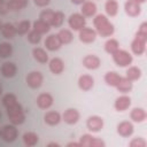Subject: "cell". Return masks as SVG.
<instances>
[{"label":"cell","mask_w":147,"mask_h":147,"mask_svg":"<svg viewBox=\"0 0 147 147\" xmlns=\"http://www.w3.org/2000/svg\"><path fill=\"white\" fill-rule=\"evenodd\" d=\"M117 132L122 136V137H130L133 133V125L130 122H121L117 125Z\"/></svg>","instance_id":"cell-20"},{"label":"cell","mask_w":147,"mask_h":147,"mask_svg":"<svg viewBox=\"0 0 147 147\" xmlns=\"http://www.w3.org/2000/svg\"><path fill=\"white\" fill-rule=\"evenodd\" d=\"M17 134H18V131L14 124H11V125L7 124L0 130V136H1L2 140L6 142H13L17 138Z\"/></svg>","instance_id":"cell-4"},{"label":"cell","mask_w":147,"mask_h":147,"mask_svg":"<svg viewBox=\"0 0 147 147\" xmlns=\"http://www.w3.org/2000/svg\"><path fill=\"white\" fill-rule=\"evenodd\" d=\"M141 77V70L138 67H130L126 70V78L129 80H137Z\"/></svg>","instance_id":"cell-34"},{"label":"cell","mask_w":147,"mask_h":147,"mask_svg":"<svg viewBox=\"0 0 147 147\" xmlns=\"http://www.w3.org/2000/svg\"><path fill=\"white\" fill-rule=\"evenodd\" d=\"M15 102H17V98H16V95L13 94V93H7V94H5L3 98H2V105H3L6 108L9 107V106H11V105H14Z\"/></svg>","instance_id":"cell-38"},{"label":"cell","mask_w":147,"mask_h":147,"mask_svg":"<svg viewBox=\"0 0 147 147\" xmlns=\"http://www.w3.org/2000/svg\"><path fill=\"white\" fill-rule=\"evenodd\" d=\"M48 67H49V70L54 74V75H60L63 72L64 70V63L61 59L59 57H53L49 63H48Z\"/></svg>","instance_id":"cell-18"},{"label":"cell","mask_w":147,"mask_h":147,"mask_svg":"<svg viewBox=\"0 0 147 147\" xmlns=\"http://www.w3.org/2000/svg\"><path fill=\"white\" fill-rule=\"evenodd\" d=\"M62 117H63V121L67 124L72 125V124H76L78 122V119H79V113L76 109H74V108H69V109H67L63 113V116Z\"/></svg>","instance_id":"cell-16"},{"label":"cell","mask_w":147,"mask_h":147,"mask_svg":"<svg viewBox=\"0 0 147 147\" xmlns=\"http://www.w3.org/2000/svg\"><path fill=\"white\" fill-rule=\"evenodd\" d=\"M44 119L45 122L51 125V126H54V125H57L61 121V115L57 113V111H54V110H51V111H47L44 116Z\"/></svg>","instance_id":"cell-22"},{"label":"cell","mask_w":147,"mask_h":147,"mask_svg":"<svg viewBox=\"0 0 147 147\" xmlns=\"http://www.w3.org/2000/svg\"><path fill=\"white\" fill-rule=\"evenodd\" d=\"M79 144H80V146H84V147H105V142L101 139L93 137L91 134L82 136Z\"/></svg>","instance_id":"cell-6"},{"label":"cell","mask_w":147,"mask_h":147,"mask_svg":"<svg viewBox=\"0 0 147 147\" xmlns=\"http://www.w3.org/2000/svg\"><path fill=\"white\" fill-rule=\"evenodd\" d=\"M116 88L122 92V93H127L132 90V83L131 80H129L127 78H123L121 77V80L118 82V84L116 85Z\"/></svg>","instance_id":"cell-30"},{"label":"cell","mask_w":147,"mask_h":147,"mask_svg":"<svg viewBox=\"0 0 147 147\" xmlns=\"http://www.w3.org/2000/svg\"><path fill=\"white\" fill-rule=\"evenodd\" d=\"M6 109H7L8 118H9V121L11 122V124H14V125H20V124H22V123L24 122V119H25V114H24L23 107H22L18 102H15L14 105L7 107Z\"/></svg>","instance_id":"cell-2"},{"label":"cell","mask_w":147,"mask_h":147,"mask_svg":"<svg viewBox=\"0 0 147 147\" xmlns=\"http://www.w3.org/2000/svg\"><path fill=\"white\" fill-rule=\"evenodd\" d=\"M13 53V46L9 42H0V57L1 59H7Z\"/></svg>","instance_id":"cell-32"},{"label":"cell","mask_w":147,"mask_h":147,"mask_svg":"<svg viewBox=\"0 0 147 147\" xmlns=\"http://www.w3.org/2000/svg\"><path fill=\"white\" fill-rule=\"evenodd\" d=\"M68 24L69 26L75 30V31H79L80 29H83L86 24V21L84 18V16L82 14H78V13H74L69 16V20H68Z\"/></svg>","instance_id":"cell-5"},{"label":"cell","mask_w":147,"mask_h":147,"mask_svg":"<svg viewBox=\"0 0 147 147\" xmlns=\"http://www.w3.org/2000/svg\"><path fill=\"white\" fill-rule=\"evenodd\" d=\"M42 75L40 71H31L26 76V84L31 88H39L42 84Z\"/></svg>","instance_id":"cell-7"},{"label":"cell","mask_w":147,"mask_h":147,"mask_svg":"<svg viewBox=\"0 0 147 147\" xmlns=\"http://www.w3.org/2000/svg\"><path fill=\"white\" fill-rule=\"evenodd\" d=\"M2 1H3V0H0V2H2Z\"/></svg>","instance_id":"cell-52"},{"label":"cell","mask_w":147,"mask_h":147,"mask_svg":"<svg viewBox=\"0 0 147 147\" xmlns=\"http://www.w3.org/2000/svg\"><path fill=\"white\" fill-rule=\"evenodd\" d=\"M28 40H29L31 44H33V45L39 44V42H40V40H41V34H40V33H38L37 31L32 30V31H30V32H29V34H28Z\"/></svg>","instance_id":"cell-39"},{"label":"cell","mask_w":147,"mask_h":147,"mask_svg":"<svg viewBox=\"0 0 147 147\" xmlns=\"http://www.w3.org/2000/svg\"><path fill=\"white\" fill-rule=\"evenodd\" d=\"M93 24L96 29V32L101 36V37H109L114 33V25L113 23H110L108 21V18L102 15V14H99L94 17L93 20Z\"/></svg>","instance_id":"cell-1"},{"label":"cell","mask_w":147,"mask_h":147,"mask_svg":"<svg viewBox=\"0 0 147 147\" xmlns=\"http://www.w3.org/2000/svg\"><path fill=\"white\" fill-rule=\"evenodd\" d=\"M105 9L106 13L109 16H115L118 11V3L116 0H107L105 3Z\"/></svg>","instance_id":"cell-31"},{"label":"cell","mask_w":147,"mask_h":147,"mask_svg":"<svg viewBox=\"0 0 147 147\" xmlns=\"http://www.w3.org/2000/svg\"><path fill=\"white\" fill-rule=\"evenodd\" d=\"M30 28H31L30 21H26V20L21 21L17 24V26H16V33H18V34H25V33L29 32Z\"/></svg>","instance_id":"cell-36"},{"label":"cell","mask_w":147,"mask_h":147,"mask_svg":"<svg viewBox=\"0 0 147 147\" xmlns=\"http://www.w3.org/2000/svg\"><path fill=\"white\" fill-rule=\"evenodd\" d=\"M119 80H121V76L115 71H108L105 75V82L109 86H115L116 87V85L118 84Z\"/></svg>","instance_id":"cell-28"},{"label":"cell","mask_w":147,"mask_h":147,"mask_svg":"<svg viewBox=\"0 0 147 147\" xmlns=\"http://www.w3.org/2000/svg\"><path fill=\"white\" fill-rule=\"evenodd\" d=\"M131 105V99L127 95H122L118 96L115 101V109L117 111H124L126 110Z\"/></svg>","instance_id":"cell-19"},{"label":"cell","mask_w":147,"mask_h":147,"mask_svg":"<svg viewBox=\"0 0 147 147\" xmlns=\"http://www.w3.org/2000/svg\"><path fill=\"white\" fill-rule=\"evenodd\" d=\"M2 28V23H1V21H0V29Z\"/></svg>","instance_id":"cell-50"},{"label":"cell","mask_w":147,"mask_h":147,"mask_svg":"<svg viewBox=\"0 0 147 147\" xmlns=\"http://www.w3.org/2000/svg\"><path fill=\"white\" fill-rule=\"evenodd\" d=\"M79 40L85 42V44H90V42H93L96 38V31L91 29V28H83L79 30Z\"/></svg>","instance_id":"cell-8"},{"label":"cell","mask_w":147,"mask_h":147,"mask_svg":"<svg viewBox=\"0 0 147 147\" xmlns=\"http://www.w3.org/2000/svg\"><path fill=\"white\" fill-rule=\"evenodd\" d=\"M61 41L57 37V34H49L46 39H45V46L48 51L51 52H54V51H57L60 47H61Z\"/></svg>","instance_id":"cell-14"},{"label":"cell","mask_w":147,"mask_h":147,"mask_svg":"<svg viewBox=\"0 0 147 147\" xmlns=\"http://www.w3.org/2000/svg\"><path fill=\"white\" fill-rule=\"evenodd\" d=\"M146 40L145 38L138 37L136 36V38L133 39L132 44H131V49L136 55H141L145 52V47H146Z\"/></svg>","instance_id":"cell-10"},{"label":"cell","mask_w":147,"mask_h":147,"mask_svg":"<svg viewBox=\"0 0 147 147\" xmlns=\"http://www.w3.org/2000/svg\"><path fill=\"white\" fill-rule=\"evenodd\" d=\"M118 41L116 40V39H109V40H107L106 41V44H105V49H106V52L107 53H109V54H113L114 52H116L117 49H118Z\"/></svg>","instance_id":"cell-37"},{"label":"cell","mask_w":147,"mask_h":147,"mask_svg":"<svg viewBox=\"0 0 147 147\" xmlns=\"http://www.w3.org/2000/svg\"><path fill=\"white\" fill-rule=\"evenodd\" d=\"M136 36L147 39V23H142L140 25V28H139V30H138V32H137Z\"/></svg>","instance_id":"cell-42"},{"label":"cell","mask_w":147,"mask_h":147,"mask_svg":"<svg viewBox=\"0 0 147 147\" xmlns=\"http://www.w3.org/2000/svg\"><path fill=\"white\" fill-rule=\"evenodd\" d=\"M82 15L83 16H87V17H91L93 16L95 13H96V5L92 1H85L82 3Z\"/></svg>","instance_id":"cell-21"},{"label":"cell","mask_w":147,"mask_h":147,"mask_svg":"<svg viewBox=\"0 0 147 147\" xmlns=\"http://www.w3.org/2000/svg\"><path fill=\"white\" fill-rule=\"evenodd\" d=\"M1 33L6 39H11L16 34V26L11 23H5V24H2Z\"/></svg>","instance_id":"cell-23"},{"label":"cell","mask_w":147,"mask_h":147,"mask_svg":"<svg viewBox=\"0 0 147 147\" xmlns=\"http://www.w3.org/2000/svg\"><path fill=\"white\" fill-rule=\"evenodd\" d=\"M70 1L75 5H82L83 2H85V0H70Z\"/></svg>","instance_id":"cell-45"},{"label":"cell","mask_w":147,"mask_h":147,"mask_svg":"<svg viewBox=\"0 0 147 147\" xmlns=\"http://www.w3.org/2000/svg\"><path fill=\"white\" fill-rule=\"evenodd\" d=\"M83 64L86 69H90V70H94V69H98L101 64V60L96 56V55H86L84 59H83Z\"/></svg>","instance_id":"cell-11"},{"label":"cell","mask_w":147,"mask_h":147,"mask_svg":"<svg viewBox=\"0 0 147 147\" xmlns=\"http://www.w3.org/2000/svg\"><path fill=\"white\" fill-rule=\"evenodd\" d=\"M134 1H137V2H139V3H140V2H145L146 0H134Z\"/></svg>","instance_id":"cell-48"},{"label":"cell","mask_w":147,"mask_h":147,"mask_svg":"<svg viewBox=\"0 0 147 147\" xmlns=\"http://www.w3.org/2000/svg\"><path fill=\"white\" fill-rule=\"evenodd\" d=\"M0 117H1V111H0Z\"/></svg>","instance_id":"cell-51"},{"label":"cell","mask_w":147,"mask_h":147,"mask_svg":"<svg viewBox=\"0 0 147 147\" xmlns=\"http://www.w3.org/2000/svg\"><path fill=\"white\" fill-rule=\"evenodd\" d=\"M49 29H51V25L42 20H37L33 22V30L37 31L38 33H40L41 36L47 33L49 31Z\"/></svg>","instance_id":"cell-25"},{"label":"cell","mask_w":147,"mask_h":147,"mask_svg":"<svg viewBox=\"0 0 147 147\" xmlns=\"http://www.w3.org/2000/svg\"><path fill=\"white\" fill-rule=\"evenodd\" d=\"M1 75L6 78H11L16 75V71H17V68H16V64L14 62H3L2 65H1Z\"/></svg>","instance_id":"cell-12"},{"label":"cell","mask_w":147,"mask_h":147,"mask_svg":"<svg viewBox=\"0 0 147 147\" xmlns=\"http://www.w3.org/2000/svg\"><path fill=\"white\" fill-rule=\"evenodd\" d=\"M67 146L68 147H71V146H80V144L79 142H69Z\"/></svg>","instance_id":"cell-46"},{"label":"cell","mask_w":147,"mask_h":147,"mask_svg":"<svg viewBox=\"0 0 147 147\" xmlns=\"http://www.w3.org/2000/svg\"><path fill=\"white\" fill-rule=\"evenodd\" d=\"M124 9H125L126 14H127L129 16H132V17L138 16V15L140 14V11H141V8H140L139 2H137V1H134V0H127V1L125 2Z\"/></svg>","instance_id":"cell-13"},{"label":"cell","mask_w":147,"mask_h":147,"mask_svg":"<svg viewBox=\"0 0 147 147\" xmlns=\"http://www.w3.org/2000/svg\"><path fill=\"white\" fill-rule=\"evenodd\" d=\"M130 147H146V141L141 138H134L130 142Z\"/></svg>","instance_id":"cell-41"},{"label":"cell","mask_w":147,"mask_h":147,"mask_svg":"<svg viewBox=\"0 0 147 147\" xmlns=\"http://www.w3.org/2000/svg\"><path fill=\"white\" fill-rule=\"evenodd\" d=\"M53 14H54L53 10H51V9H45L44 11L40 13V20L47 22V23L51 25V22H52V18H53Z\"/></svg>","instance_id":"cell-40"},{"label":"cell","mask_w":147,"mask_h":147,"mask_svg":"<svg viewBox=\"0 0 147 147\" xmlns=\"http://www.w3.org/2000/svg\"><path fill=\"white\" fill-rule=\"evenodd\" d=\"M38 140H39V137H38V134L34 133V132H25V133L23 134V142H24V145L28 146V147L34 146V145L38 142Z\"/></svg>","instance_id":"cell-27"},{"label":"cell","mask_w":147,"mask_h":147,"mask_svg":"<svg viewBox=\"0 0 147 147\" xmlns=\"http://www.w3.org/2000/svg\"><path fill=\"white\" fill-rule=\"evenodd\" d=\"M130 116H131L132 121H134L137 123H141L146 119V111L142 108H134V109H132Z\"/></svg>","instance_id":"cell-29"},{"label":"cell","mask_w":147,"mask_h":147,"mask_svg":"<svg viewBox=\"0 0 147 147\" xmlns=\"http://www.w3.org/2000/svg\"><path fill=\"white\" fill-rule=\"evenodd\" d=\"M9 10V7H8V2L7 0H3L2 2H0V15H5L7 14Z\"/></svg>","instance_id":"cell-43"},{"label":"cell","mask_w":147,"mask_h":147,"mask_svg":"<svg viewBox=\"0 0 147 147\" xmlns=\"http://www.w3.org/2000/svg\"><path fill=\"white\" fill-rule=\"evenodd\" d=\"M37 105L41 109H48L53 105V96L49 93H41L37 98Z\"/></svg>","instance_id":"cell-15"},{"label":"cell","mask_w":147,"mask_h":147,"mask_svg":"<svg viewBox=\"0 0 147 147\" xmlns=\"http://www.w3.org/2000/svg\"><path fill=\"white\" fill-rule=\"evenodd\" d=\"M47 146H48V147H53V146H55V147H59L60 145H59L57 142H49V144H48Z\"/></svg>","instance_id":"cell-47"},{"label":"cell","mask_w":147,"mask_h":147,"mask_svg":"<svg viewBox=\"0 0 147 147\" xmlns=\"http://www.w3.org/2000/svg\"><path fill=\"white\" fill-rule=\"evenodd\" d=\"M63 21H64V14L62 11H54L51 25L54 26V28H60L62 25Z\"/></svg>","instance_id":"cell-35"},{"label":"cell","mask_w":147,"mask_h":147,"mask_svg":"<svg viewBox=\"0 0 147 147\" xmlns=\"http://www.w3.org/2000/svg\"><path fill=\"white\" fill-rule=\"evenodd\" d=\"M86 126L92 132H99L103 127V119L100 116H90L86 121Z\"/></svg>","instance_id":"cell-9"},{"label":"cell","mask_w":147,"mask_h":147,"mask_svg":"<svg viewBox=\"0 0 147 147\" xmlns=\"http://www.w3.org/2000/svg\"><path fill=\"white\" fill-rule=\"evenodd\" d=\"M57 37H59V39H60L61 44H64V45H65V44L71 42V40H72V38H74V36H72L71 31H69V30H67V29L60 30V31H59V33H57Z\"/></svg>","instance_id":"cell-33"},{"label":"cell","mask_w":147,"mask_h":147,"mask_svg":"<svg viewBox=\"0 0 147 147\" xmlns=\"http://www.w3.org/2000/svg\"><path fill=\"white\" fill-rule=\"evenodd\" d=\"M9 10L13 11H18L23 8H25L29 3V0H7Z\"/></svg>","instance_id":"cell-26"},{"label":"cell","mask_w":147,"mask_h":147,"mask_svg":"<svg viewBox=\"0 0 147 147\" xmlns=\"http://www.w3.org/2000/svg\"><path fill=\"white\" fill-rule=\"evenodd\" d=\"M94 85V79L90 75H82L78 78V86L83 91H90Z\"/></svg>","instance_id":"cell-17"},{"label":"cell","mask_w":147,"mask_h":147,"mask_svg":"<svg viewBox=\"0 0 147 147\" xmlns=\"http://www.w3.org/2000/svg\"><path fill=\"white\" fill-rule=\"evenodd\" d=\"M32 55H33L34 60H37L39 63H46L48 61V54L44 48H40V47L33 48Z\"/></svg>","instance_id":"cell-24"},{"label":"cell","mask_w":147,"mask_h":147,"mask_svg":"<svg viewBox=\"0 0 147 147\" xmlns=\"http://www.w3.org/2000/svg\"><path fill=\"white\" fill-rule=\"evenodd\" d=\"M113 60L118 67H127L132 63V55L124 51V49H117L113 53Z\"/></svg>","instance_id":"cell-3"},{"label":"cell","mask_w":147,"mask_h":147,"mask_svg":"<svg viewBox=\"0 0 147 147\" xmlns=\"http://www.w3.org/2000/svg\"><path fill=\"white\" fill-rule=\"evenodd\" d=\"M1 93H2V86L0 85V95H1Z\"/></svg>","instance_id":"cell-49"},{"label":"cell","mask_w":147,"mask_h":147,"mask_svg":"<svg viewBox=\"0 0 147 147\" xmlns=\"http://www.w3.org/2000/svg\"><path fill=\"white\" fill-rule=\"evenodd\" d=\"M33 2L38 7H46L51 2V0H33Z\"/></svg>","instance_id":"cell-44"}]
</instances>
